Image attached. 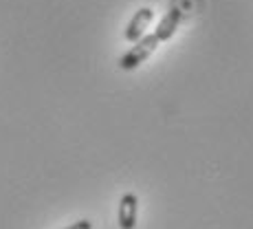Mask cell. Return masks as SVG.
<instances>
[{
	"mask_svg": "<svg viewBox=\"0 0 253 229\" xmlns=\"http://www.w3.org/2000/svg\"><path fill=\"white\" fill-rule=\"evenodd\" d=\"M152 18H154V9H150V7H141L137 13H134L132 18H130V22H128V27H126V31H124V38L128 42H139L141 38L145 36V29L150 27V22H152Z\"/></svg>",
	"mask_w": 253,
	"mask_h": 229,
	"instance_id": "obj_2",
	"label": "cell"
},
{
	"mask_svg": "<svg viewBox=\"0 0 253 229\" xmlns=\"http://www.w3.org/2000/svg\"><path fill=\"white\" fill-rule=\"evenodd\" d=\"M161 45V40L157 38V33H145L143 38H141L139 42H134V46L130 48V51H126L124 55L119 57V69L121 71H134L139 69L141 64H143L145 60H148L150 55H152L154 51L159 48Z\"/></svg>",
	"mask_w": 253,
	"mask_h": 229,
	"instance_id": "obj_1",
	"label": "cell"
},
{
	"mask_svg": "<svg viewBox=\"0 0 253 229\" xmlns=\"http://www.w3.org/2000/svg\"><path fill=\"white\" fill-rule=\"evenodd\" d=\"M183 16H185L183 9L178 7V4H174V7L161 18V22L157 24V29H154V33H157L159 40L168 42L169 38H174V33L178 31V27H181V22H183Z\"/></svg>",
	"mask_w": 253,
	"mask_h": 229,
	"instance_id": "obj_4",
	"label": "cell"
},
{
	"mask_svg": "<svg viewBox=\"0 0 253 229\" xmlns=\"http://www.w3.org/2000/svg\"><path fill=\"white\" fill-rule=\"evenodd\" d=\"M66 229H92V221H88V218H82V221H75L73 225H69Z\"/></svg>",
	"mask_w": 253,
	"mask_h": 229,
	"instance_id": "obj_5",
	"label": "cell"
},
{
	"mask_svg": "<svg viewBox=\"0 0 253 229\" xmlns=\"http://www.w3.org/2000/svg\"><path fill=\"white\" fill-rule=\"evenodd\" d=\"M137 214H139V198L137 194L128 192L121 196L119 212H117V221L121 229H134L137 227Z\"/></svg>",
	"mask_w": 253,
	"mask_h": 229,
	"instance_id": "obj_3",
	"label": "cell"
}]
</instances>
